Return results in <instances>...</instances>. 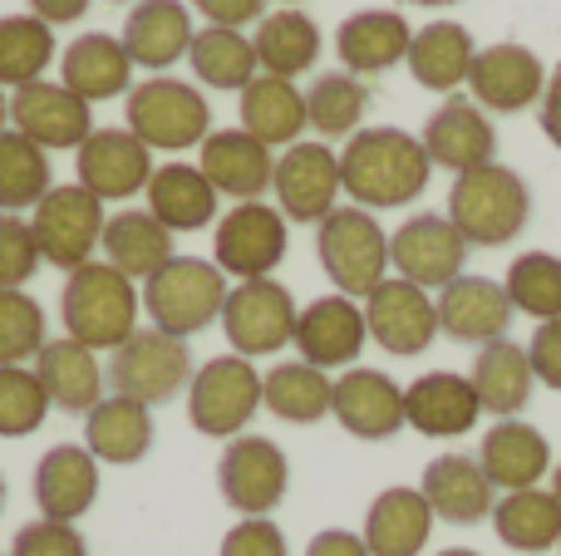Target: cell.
<instances>
[{
	"label": "cell",
	"instance_id": "6125c7cd",
	"mask_svg": "<svg viewBox=\"0 0 561 556\" xmlns=\"http://www.w3.org/2000/svg\"><path fill=\"white\" fill-rule=\"evenodd\" d=\"M409 5H458V0H409Z\"/></svg>",
	"mask_w": 561,
	"mask_h": 556
},
{
	"label": "cell",
	"instance_id": "ab89813d",
	"mask_svg": "<svg viewBox=\"0 0 561 556\" xmlns=\"http://www.w3.org/2000/svg\"><path fill=\"white\" fill-rule=\"evenodd\" d=\"M252 49H256L262 74L296 79L320 59V30H316V20L300 15V10H276V15L256 20Z\"/></svg>",
	"mask_w": 561,
	"mask_h": 556
},
{
	"label": "cell",
	"instance_id": "7c38bea8",
	"mask_svg": "<svg viewBox=\"0 0 561 556\" xmlns=\"http://www.w3.org/2000/svg\"><path fill=\"white\" fill-rule=\"evenodd\" d=\"M213 262L222 276L237 281H262L286 262V217L266 202H237L217 217Z\"/></svg>",
	"mask_w": 561,
	"mask_h": 556
},
{
	"label": "cell",
	"instance_id": "8d00e7d4",
	"mask_svg": "<svg viewBox=\"0 0 561 556\" xmlns=\"http://www.w3.org/2000/svg\"><path fill=\"white\" fill-rule=\"evenodd\" d=\"M148 212L168 232H203L217 222V187L193 163H163L148 177Z\"/></svg>",
	"mask_w": 561,
	"mask_h": 556
},
{
	"label": "cell",
	"instance_id": "6da1fadb",
	"mask_svg": "<svg viewBox=\"0 0 561 556\" xmlns=\"http://www.w3.org/2000/svg\"><path fill=\"white\" fill-rule=\"evenodd\" d=\"M428 173L434 163H428L424 143L404 128H359L340 148V187L365 212L409 207L414 197H424Z\"/></svg>",
	"mask_w": 561,
	"mask_h": 556
},
{
	"label": "cell",
	"instance_id": "7dc6e473",
	"mask_svg": "<svg viewBox=\"0 0 561 556\" xmlns=\"http://www.w3.org/2000/svg\"><path fill=\"white\" fill-rule=\"evenodd\" d=\"M49 394L35 370L25 364H0V439H25L49 419Z\"/></svg>",
	"mask_w": 561,
	"mask_h": 556
},
{
	"label": "cell",
	"instance_id": "f35d334b",
	"mask_svg": "<svg viewBox=\"0 0 561 556\" xmlns=\"http://www.w3.org/2000/svg\"><path fill=\"white\" fill-rule=\"evenodd\" d=\"M493 532L513 552H552L561 547V502L552 488L503 493L493 508Z\"/></svg>",
	"mask_w": 561,
	"mask_h": 556
},
{
	"label": "cell",
	"instance_id": "44dd1931",
	"mask_svg": "<svg viewBox=\"0 0 561 556\" xmlns=\"http://www.w3.org/2000/svg\"><path fill=\"white\" fill-rule=\"evenodd\" d=\"M330 414L340 419V429L350 439L365 443H385L404 429V390L389 380L385 370H345L335 380V394H330Z\"/></svg>",
	"mask_w": 561,
	"mask_h": 556
},
{
	"label": "cell",
	"instance_id": "f546056e",
	"mask_svg": "<svg viewBox=\"0 0 561 556\" xmlns=\"http://www.w3.org/2000/svg\"><path fill=\"white\" fill-rule=\"evenodd\" d=\"M434 508L419 488H385L365 512V547L369 556H419L434 537Z\"/></svg>",
	"mask_w": 561,
	"mask_h": 556
},
{
	"label": "cell",
	"instance_id": "94428289",
	"mask_svg": "<svg viewBox=\"0 0 561 556\" xmlns=\"http://www.w3.org/2000/svg\"><path fill=\"white\" fill-rule=\"evenodd\" d=\"M5 118H10V104H5V94H0V134H5Z\"/></svg>",
	"mask_w": 561,
	"mask_h": 556
},
{
	"label": "cell",
	"instance_id": "7a4b0ae2",
	"mask_svg": "<svg viewBox=\"0 0 561 556\" xmlns=\"http://www.w3.org/2000/svg\"><path fill=\"white\" fill-rule=\"evenodd\" d=\"M138 311H144V291L124 271H114L108 262H89L65 276L59 321H65L69 340L89 345L94 355L118 350L138 331Z\"/></svg>",
	"mask_w": 561,
	"mask_h": 556
},
{
	"label": "cell",
	"instance_id": "52a82bcc",
	"mask_svg": "<svg viewBox=\"0 0 561 556\" xmlns=\"http://www.w3.org/2000/svg\"><path fill=\"white\" fill-rule=\"evenodd\" d=\"M256 409H262V374L242 355H217L187 384V419L207 439H242Z\"/></svg>",
	"mask_w": 561,
	"mask_h": 556
},
{
	"label": "cell",
	"instance_id": "83f0119b",
	"mask_svg": "<svg viewBox=\"0 0 561 556\" xmlns=\"http://www.w3.org/2000/svg\"><path fill=\"white\" fill-rule=\"evenodd\" d=\"M409 20L399 10H355L350 20H340L335 30V55L350 74H385V69L409 59Z\"/></svg>",
	"mask_w": 561,
	"mask_h": 556
},
{
	"label": "cell",
	"instance_id": "cb8c5ba5",
	"mask_svg": "<svg viewBox=\"0 0 561 556\" xmlns=\"http://www.w3.org/2000/svg\"><path fill=\"white\" fill-rule=\"evenodd\" d=\"M197 167H203V177L217 187V197H232V202H262V193L272 187V177H276L272 148L256 143L247 128L207 134Z\"/></svg>",
	"mask_w": 561,
	"mask_h": 556
},
{
	"label": "cell",
	"instance_id": "2e32d148",
	"mask_svg": "<svg viewBox=\"0 0 561 556\" xmlns=\"http://www.w3.org/2000/svg\"><path fill=\"white\" fill-rule=\"evenodd\" d=\"M547 69L537 49L503 39V45L478 49L473 69H468V94L483 114H523L527 104H542Z\"/></svg>",
	"mask_w": 561,
	"mask_h": 556
},
{
	"label": "cell",
	"instance_id": "c3c4849f",
	"mask_svg": "<svg viewBox=\"0 0 561 556\" xmlns=\"http://www.w3.org/2000/svg\"><path fill=\"white\" fill-rule=\"evenodd\" d=\"M49 345L45 311L30 291H0V364H30Z\"/></svg>",
	"mask_w": 561,
	"mask_h": 556
},
{
	"label": "cell",
	"instance_id": "03108f58",
	"mask_svg": "<svg viewBox=\"0 0 561 556\" xmlns=\"http://www.w3.org/2000/svg\"><path fill=\"white\" fill-rule=\"evenodd\" d=\"M134 5H138V0H134Z\"/></svg>",
	"mask_w": 561,
	"mask_h": 556
},
{
	"label": "cell",
	"instance_id": "30bf717a",
	"mask_svg": "<svg viewBox=\"0 0 561 556\" xmlns=\"http://www.w3.org/2000/svg\"><path fill=\"white\" fill-rule=\"evenodd\" d=\"M290 488V463L280 443L262 439V433H242L222 449L217 459V493L232 512L242 518H272Z\"/></svg>",
	"mask_w": 561,
	"mask_h": 556
},
{
	"label": "cell",
	"instance_id": "f5cc1de1",
	"mask_svg": "<svg viewBox=\"0 0 561 556\" xmlns=\"http://www.w3.org/2000/svg\"><path fill=\"white\" fill-rule=\"evenodd\" d=\"M527 360H533L537 384H547V390L561 394V321H542V325H537L533 345H527Z\"/></svg>",
	"mask_w": 561,
	"mask_h": 556
},
{
	"label": "cell",
	"instance_id": "d4e9b609",
	"mask_svg": "<svg viewBox=\"0 0 561 556\" xmlns=\"http://www.w3.org/2000/svg\"><path fill=\"white\" fill-rule=\"evenodd\" d=\"M30 493H35L39 518L79 522L99 498V459L89 449H75V443H55V449L35 463Z\"/></svg>",
	"mask_w": 561,
	"mask_h": 556
},
{
	"label": "cell",
	"instance_id": "4316f807",
	"mask_svg": "<svg viewBox=\"0 0 561 556\" xmlns=\"http://www.w3.org/2000/svg\"><path fill=\"white\" fill-rule=\"evenodd\" d=\"M419 493L434 508V518L454 522V528H473V522L493 518V508H497V488L488 483L483 463L468 459V453H438L424 468Z\"/></svg>",
	"mask_w": 561,
	"mask_h": 556
},
{
	"label": "cell",
	"instance_id": "b9f144b4",
	"mask_svg": "<svg viewBox=\"0 0 561 556\" xmlns=\"http://www.w3.org/2000/svg\"><path fill=\"white\" fill-rule=\"evenodd\" d=\"M187 65H193V74L203 79L207 89H227V94H232V89L242 94V89L262 74L252 39H247L242 30H222V25L197 30L193 45H187Z\"/></svg>",
	"mask_w": 561,
	"mask_h": 556
},
{
	"label": "cell",
	"instance_id": "681fc988",
	"mask_svg": "<svg viewBox=\"0 0 561 556\" xmlns=\"http://www.w3.org/2000/svg\"><path fill=\"white\" fill-rule=\"evenodd\" d=\"M39 266V246L25 217L0 212V291H25V281Z\"/></svg>",
	"mask_w": 561,
	"mask_h": 556
},
{
	"label": "cell",
	"instance_id": "680465c9",
	"mask_svg": "<svg viewBox=\"0 0 561 556\" xmlns=\"http://www.w3.org/2000/svg\"><path fill=\"white\" fill-rule=\"evenodd\" d=\"M438 556H478L473 547H448V552H438Z\"/></svg>",
	"mask_w": 561,
	"mask_h": 556
},
{
	"label": "cell",
	"instance_id": "003e7915",
	"mask_svg": "<svg viewBox=\"0 0 561 556\" xmlns=\"http://www.w3.org/2000/svg\"><path fill=\"white\" fill-rule=\"evenodd\" d=\"M557 552H561V547H557Z\"/></svg>",
	"mask_w": 561,
	"mask_h": 556
},
{
	"label": "cell",
	"instance_id": "ac0fdd59",
	"mask_svg": "<svg viewBox=\"0 0 561 556\" xmlns=\"http://www.w3.org/2000/svg\"><path fill=\"white\" fill-rule=\"evenodd\" d=\"M79 187L99 197V202H124L134 193H148L153 177V148L138 143L128 128H94L79 143Z\"/></svg>",
	"mask_w": 561,
	"mask_h": 556
},
{
	"label": "cell",
	"instance_id": "db71d44e",
	"mask_svg": "<svg viewBox=\"0 0 561 556\" xmlns=\"http://www.w3.org/2000/svg\"><path fill=\"white\" fill-rule=\"evenodd\" d=\"M193 10L207 20V25L242 30V25H252V20L266 15V0H193Z\"/></svg>",
	"mask_w": 561,
	"mask_h": 556
},
{
	"label": "cell",
	"instance_id": "484cf974",
	"mask_svg": "<svg viewBox=\"0 0 561 556\" xmlns=\"http://www.w3.org/2000/svg\"><path fill=\"white\" fill-rule=\"evenodd\" d=\"M478 463H483L493 488L523 493L537 488L542 478H552V443L527 419H497L478 443Z\"/></svg>",
	"mask_w": 561,
	"mask_h": 556
},
{
	"label": "cell",
	"instance_id": "ee69618b",
	"mask_svg": "<svg viewBox=\"0 0 561 556\" xmlns=\"http://www.w3.org/2000/svg\"><path fill=\"white\" fill-rule=\"evenodd\" d=\"M55 59V30L35 15H0V89H25L45 79Z\"/></svg>",
	"mask_w": 561,
	"mask_h": 556
},
{
	"label": "cell",
	"instance_id": "3957f363",
	"mask_svg": "<svg viewBox=\"0 0 561 556\" xmlns=\"http://www.w3.org/2000/svg\"><path fill=\"white\" fill-rule=\"evenodd\" d=\"M527 217H533V193L517 167L488 163L458 173L448 187V222L463 232L468 246H507L513 236H523Z\"/></svg>",
	"mask_w": 561,
	"mask_h": 556
},
{
	"label": "cell",
	"instance_id": "60d3db41",
	"mask_svg": "<svg viewBox=\"0 0 561 556\" xmlns=\"http://www.w3.org/2000/svg\"><path fill=\"white\" fill-rule=\"evenodd\" d=\"M330 394H335V380L306 360H286L262 374V409L286 424H320L330 414Z\"/></svg>",
	"mask_w": 561,
	"mask_h": 556
},
{
	"label": "cell",
	"instance_id": "f1b7e54d",
	"mask_svg": "<svg viewBox=\"0 0 561 556\" xmlns=\"http://www.w3.org/2000/svg\"><path fill=\"white\" fill-rule=\"evenodd\" d=\"M193 10L183 0H138L124 20V49L134 65L144 69H168L178 59H187V45H193Z\"/></svg>",
	"mask_w": 561,
	"mask_h": 556
},
{
	"label": "cell",
	"instance_id": "e0dca14e",
	"mask_svg": "<svg viewBox=\"0 0 561 556\" xmlns=\"http://www.w3.org/2000/svg\"><path fill=\"white\" fill-rule=\"evenodd\" d=\"M419 143H424L428 163L448 167V173H473V167L497 163V128H493V118H488L483 108H478L473 99H463V94H448L444 104L428 114Z\"/></svg>",
	"mask_w": 561,
	"mask_h": 556
},
{
	"label": "cell",
	"instance_id": "e7e4bbea",
	"mask_svg": "<svg viewBox=\"0 0 561 556\" xmlns=\"http://www.w3.org/2000/svg\"><path fill=\"white\" fill-rule=\"evenodd\" d=\"M286 5H296V0H286Z\"/></svg>",
	"mask_w": 561,
	"mask_h": 556
},
{
	"label": "cell",
	"instance_id": "f907efd6",
	"mask_svg": "<svg viewBox=\"0 0 561 556\" xmlns=\"http://www.w3.org/2000/svg\"><path fill=\"white\" fill-rule=\"evenodd\" d=\"M10 556H89V542L75 532V522H25L10 542Z\"/></svg>",
	"mask_w": 561,
	"mask_h": 556
},
{
	"label": "cell",
	"instance_id": "1f68e13d",
	"mask_svg": "<svg viewBox=\"0 0 561 556\" xmlns=\"http://www.w3.org/2000/svg\"><path fill=\"white\" fill-rule=\"evenodd\" d=\"M104 262L114 271H124L128 281H148L153 271H163L173 262V232L158 222L148 207H128V212H114L104 222V242H99Z\"/></svg>",
	"mask_w": 561,
	"mask_h": 556
},
{
	"label": "cell",
	"instance_id": "9a60e30c",
	"mask_svg": "<svg viewBox=\"0 0 561 556\" xmlns=\"http://www.w3.org/2000/svg\"><path fill=\"white\" fill-rule=\"evenodd\" d=\"M276 212L286 222H325L335 212V197L345 193L340 187V153L330 143H290L286 153L276 158Z\"/></svg>",
	"mask_w": 561,
	"mask_h": 556
},
{
	"label": "cell",
	"instance_id": "ba28073f",
	"mask_svg": "<svg viewBox=\"0 0 561 556\" xmlns=\"http://www.w3.org/2000/svg\"><path fill=\"white\" fill-rule=\"evenodd\" d=\"M104 202H99L89 187L65 183V187H49L39 197L35 217H30V232H35L39 246V262L59 266V271H79V266L94 262L99 242H104Z\"/></svg>",
	"mask_w": 561,
	"mask_h": 556
},
{
	"label": "cell",
	"instance_id": "5b68a950",
	"mask_svg": "<svg viewBox=\"0 0 561 556\" xmlns=\"http://www.w3.org/2000/svg\"><path fill=\"white\" fill-rule=\"evenodd\" d=\"M316 256L330 286L350 301H365L379 281H389V236L365 207H335L316 227Z\"/></svg>",
	"mask_w": 561,
	"mask_h": 556
},
{
	"label": "cell",
	"instance_id": "816d5d0a",
	"mask_svg": "<svg viewBox=\"0 0 561 556\" xmlns=\"http://www.w3.org/2000/svg\"><path fill=\"white\" fill-rule=\"evenodd\" d=\"M217 556H286V532L272 518H242L222 537V552Z\"/></svg>",
	"mask_w": 561,
	"mask_h": 556
},
{
	"label": "cell",
	"instance_id": "d6986e66",
	"mask_svg": "<svg viewBox=\"0 0 561 556\" xmlns=\"http://www.w3.org/2000/svg\"><path fill=\"white\" fill-rule=\"evenodd\" d=\"M369 340V325H365V305H355L350 296H320L310 301L306 311L296 315V350L306 364L316 370H350L359 360Z\"/></svg>",
	"mask_w": 561,
	"mask_h": 556
},
{
	"label": "cell",
	"instance_id": "e575fe53",
	"mask_svg": "<svg viewBox=\"0 0 561 556\" xmlns=\"http://www.w3.org/2000/svg\"><path fill=\"white\" fill-rule=\"evenodd\" d=\"M478 59V45L468 35V25L458 20H428L424 30H414L409 39V74L414 84L434 89V94H454L458 84H468V69Z\"/></svg>",
	"mask_w": 561,
	"mask_h": 556
},
{
	"label": "cell",
	"instance_id": "8fae6325",
	"mask_svg": "<svg viewBox=\"0 0 561 556\" xmlns=\"http://www.w3.org/2000/svg\"><path fill=\"white\" fill-rule=\"evenodd\" d=\"M296 301L290 291L272 276L262 281H237L222 305V335L232 355L256 360V355H276L296 340Z\"/></svg>",
	"mask_w": 561,
	"mask_h": 556
},
{
	"label": "cell",
	"instance_id": "d6a6232c",
	"mask_svg": "<svg viewBox=\"0 0 561 556\" xmlns=\"http://www.w3.org/2000/svg\"><path fill=\"white\" fill-rule=\"evenodd\" d=\"M84 449L99 463H114V468L148 459V449H153V414H148V404H134L124 394H104L84 414Z\"/></svg>",
	"mask_w": 561,
	"mask_h": 556
},
{
	"label": "cell",
	"instance_id": "8992f818",
	"mask_svg": "<svg viewBox=\"0 0 561 556\" xmlns=\"http://www.w3.org/2000/svg\"><path fill=\"white\" fill-rule=\"evenodd\" d=\"M124 118L128 134L148 148H163V153H183V148H203V138L213 134V108L197 94L187 79H144V84L128 89L124 99Z\"/></svg>",
	"mask_w": 561,
	"mask_h": 556
},
{
	"label": "cell",
	"instance_id": "9f6ffc18",
	"mask_svg": "<svg viewBox=\"0 0 561 556\" xmlns=\"http://www.w3.org/2000/svg\"><path fill=\"white\" fill-rule=\"evenodd\" d=\"M537 124H542L547 143L561 148V65L547 74V89H542V104H537Z\"/></svg>",
	"mask_w": 561,
	"mask_h": 556
},
{
	"label": "cell",
	"instance_id": "ffe728a7",
	"mask_svg": "<svg viewBox=\"0 0 561 556\" xmlns=\"http://www.w3.org/2000/svg\"><path fill=\"white\" fill-rule=\"evenodd\" d=\"M438 335L458 345H493L507 340V325H513V301H507L503 281H488V276H458L438 291Z\"/></svg>",
	"mask_w": 561,
	"mask_h": 556
},
{
	"label": "cell",
	"instance_id": "4dcf8cb0",
	"mask_svg": "<svg viewBox=\"0 0 561 556\" xmlns=\"http://www.w3.org/2000/svg\"><path fill=\"white\" fill-rule=\"evenodd\" d=\"M35 374H39V384H45L49 404L65 414H89L104 399V380H108L99 355L89 350V345L69 340V335L49 340L45 350L35 355Z\"/></svg>",
	"mask_w": 561,
	"mask_h": 556
},
{
	"label": "cell",
	"instance_id": "7bdbcfd3",
	"mask_svg": "<svg viewBox=\"0 0 561 556\" xmlns=\"http://www.w3.org/2000/svg\"><path fill=\"white\" fill-rule=\"evenodd\" d=\"M369 108V89L350 69H330L306 89V118L320 138H355Z\"/></svg>",
	"mask_w": 561,
	"mask_h": 556
},
{
	"label": "cell",
	"instance_id": "11a10c76",
	"mask_svg": "<svg viewBox=\"0 0 561 556\" xmlns=\"http://www.w3.org/2000/svg\"><path fill=\"white\" fill-rule=\"evenodd\" d=\"M306 556H369V547H365V537H359V532L325 528V532H316V537H310Z\"/></svg>",
	"mask_w": 561,
	"mask_h": 556
},
{
	"label": "cell",
	"instance_id": "7402d4cb",
	"mask_svg": "<svg viewBox=\"0 0 561 556\" xmlns=\"http://www.w3.org/2000/svg\"><path fill=\"white\" fill-rule=\"evenodd\" d=\"M10 124L15 134H25L30 143L49 148H79L89 134H94V114H89V99L69 94L65 84H49V79H35V84L15 89L10 99Z\"/></svg>",
	"mask_w": 561,
	"mask_h": 556
},
{
	"label": "cell",
	"instance_id": "f6af8a7d",
	"mask_svg": "<svg viewBox=\"0 0 561 556\" xmlns=\"http://www.w3.org/2000/svg\"><path fill=\"white\" fill-rule=\"evenodd\" d=\"M49 153L39 143H30L25 134H0V212H25L39 207V197L49 193Z\"/></svg>",
	"mask_w": 561,
	"mask_h": 556
},
{
	"label": "cell",
	"instance_id": "9c48e42d",
	"mask_svg": "<svg viewBox=\"0 0 561 556\" xmlns=\"http://www.w3.org/2000/svg\"><path fill=\"white\" fill-rule=\"evenodd\" d=\"M193 350H187V340H178V335L168 331H134L124 345L114 350V360H108V384H114V394H124V399L134 404H168L173 394H183L187 384H193Z\"/></svg>",
	"mask_w": 561,
	"mask_h": 556
},
{
	"label": "cell",
	"instance_id": "836d02e7",
	"mask_svg": "<svg viewBox=\"0 0 561 556\" xmlns=\"http://www.w3.org/2000/svg\"><path fill=\"white\" fill-rule=\"evenodd\" d=\"M59 84L69 89V94L79 99H114V94H128V79H134V59H128L124 39L104 35V30H89V35H79L75 45L59 55Z\"/></svg>",
	"mask_w": 561,
	"mask_h": 556
},
{
	"label": "cell",
	"instance_id": "277c9868",
	"mask_svg": "<svg viewBox=\"0 0 561 556\" xmlns=\"http://www.w3.org/2000/svg\"><path fill=\"white\" fill-rule=\"evenodd\" d=\"M222 305L227 276L217 271V262H203V256H173L163 271H153L144 281V311L153 321V331H168L178 340L222 321Z\"/></svg>",
	"mask_w": 561,
	"mask_h": 556
},
{
	"label": "cell",
	"instance_id": "6f0895ef",
	"mask_svg": "<svg viewBox=\"0 0 561 556\" xmlns=\"http://www.w3.org/2000/svg\"><path fill=\"white\" fill-rule=\"evenodd\" d=\"M89 10V0H30V15L45 20L49 30L55 25H69V20H79Z\"/></svg>",
	"mask_w": 561,
	"mask_h": 556
},
{
	"label": "cell",
	"instance_id": "91938a15",
	"mask_svg": "<svg viewBox=\"0 0 561 556\" xmlns=\"http://www.w3.org/2000/svg\"><path fill=\"white\" fill-rule=\"evenodd\" d=\"M552 493H557V502H561V463L552 468Z\"/></svg>",
	"mask_w": 561,
	"mask_h": 556
},
{
	"label": "cell",
	"instance_id": "74e56055",
	"mask_svg": "<svg viewBox=\"0 0 561 556\" xmlns=\"http://www.w3.org/2000/svg\"><path fill=\"white\" fill-rule=\"evenodd\" d=\"M468 380H473V390H478V404H483L488 414H497V419H517V414L527 409V399H533V390H537L533 360H527V350L513 345V340L483 345Z\"/></svg>",
	"mask_w": 561,
	"mask_h": 556
},
{
	"label": "cell",
	"instance_id": "603a6c76",
	"mask_svg": "<svg viewBox=\"0 0 561 556\" xmlns=\"http://www.w3.org/2000/svg\"><path fill=\"white\" fill-rule=\"evenodd\" d=\"M478 414H483V404H478V390L468 374L434 370L419 374L404 390V424L424 439H463V433H473Z\"/></svg>",
	"mask_w": 561,
	"mask_h": 556
},
{
	"label": "cell",
	"instance_id": "d590c367",
	"mask_svg": "<svg viewBox=\"0 0 561 556\" xmlns=\"http://www.w3.org/2000/svg\"><path fill=\"white\" fill-rule=\"evenodd\" d=\"M242 128L266 148H290L300 143V134L310 128L306 118V89H296V79L256 74L242 89Z\"/></svg>",
	"mask_w": 561,
	"mask_h": 556
},
{
	"label": "cell",
	"instance_id": "bcb514c9",
	"mask_svg": "<svg viewBox=\"0 0 561 556\" xmlns=\"http://www.w3.org/2000/svg\"><path fill=\"white\" fill-rule=\"evenodd\" d=\"M503 291L513 301V311L533 315V321H561V256L523 252L507 266Z\"/></svg>",
	"mask_w": 561,
	"mask_h": 556
},
{
	"label": "cell",
	"instance_id": "5bb4252c",
	"mask_svg": "<svg viewBox=\"0 0 561 556\" xmlns=\"http://www.w3.org/2000/svg\"><path fill=\"white\" fill-rule=\"evenodd\" d=\"M365 325H369V340L379 345L385 355H424L438 335V305L424 286L404 281V276H389L379 281L375 291L365 296Z\"/></svg>",
	"mask_w": 561,
	"mask_h": 556
},
{
	"label": "cell",
	"instance_id": "be15d7a7",
	"mask_svg": "<svg viewBox=\"0 0 561 556\" xmlns=\"http://www.w3.org/2000/svg\"><path fill=\"white\" fill-rule=\"evenodd\" d=\"M0 508H5V478H0Z\"/></svg>",
	"mask_w": 561,
	"mask_h": 556
},
{
	"label": "cell",
	"instance_id": "4fadbf2b",
	"mask_svg": "<svg viewBox=\"0 0 561 556\" xmlns=\"http://www.w3.org/2000/svg\"><path fill=\"white\" fill-rule=\"evenodd\" d=\"M463 262H468V242L444 212H419L389 236L394 276L424 286V291H444L448 281H458Z\"/></svg>",
	"mask_w": 561,
	"mask_h": 556
}]
</instances>
